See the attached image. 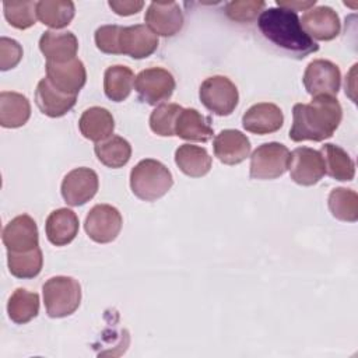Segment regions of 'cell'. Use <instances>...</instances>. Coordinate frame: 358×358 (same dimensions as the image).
I'll list each match as a JSON object with an SVG mask.
<instances>
[{
	"label": "cell",
	"instance_id": "cell-1",
	"mask_svg": "<svg viewBox=\"0 0 358 358\" xmlns=\"http://www.w3.org/2000/svg\"><path fill=\"white\" fill-rule=\"evenodd\" d=\"M343 119V109L336 96H313L309 103H295L289 138L301 141H323L333 136Z\"/></svg>",
	"mask_w": 358,
	"mask_h": 358
},
{
	"label": "cell",
	"instance_id": "cell-2",
	"mask_svg": "<svg viewBox=\"0 0 358 358\" xmlns=\"http://www.w3.org/2000/svg\"><path fill=\"white\" fill-rule=\"evenodd\" d=\"M257 27L267 41L296 59L319 50V45L303 31L295 11L268 7L260 13Z\"/></svg>",
	"mask_w": 358,
	"mask_h": 358
},
{
	"label": "cell",
	"instance_id": "cell-3",
	"mask_svg": "<svg viewBox=\"0 0 358 358\" xmlns=\"http://www.w3.org/2000/svg\"><path fill=\"white\" fill-rule=\"evenodd\" d=\"M173 185L171 171L159 161L141 159L130 172V187L136 197L155 201L165 196Z\"/></svg>",
	"mask_w": 358,
	"mask_h": 358
},
{
	"label": "cell",
	"instance_id": "cell-4",
	"mask_svg": "<svg viewBox=\"0 0 358 358\" xmlns=\"http://www.w3.org/2000/svg\"><path fill=\"white\" fill-rule=\"evenodd\" d=\"M48 316L66 317L74 313L81 302L80 282L67 275L50 277L42 287Z\"/></svg>",
	"mask_w": 358,
	"mask_h": 358
},
{
	"label": "cell",
	"instance_id": "cell-5",
	"mask_svg": "<svg viewBox=\"0 0 358 358\" xmlns=\"http://www.w3.org/2000/svg\"><path fill=\"white\" fill-rule=\"evenodd\" d=\"M291 152L281 143H264L259 145L250 157L249 175L252 179H275L285 173L289 166Z\"/></svg>",
	"mask_w": 358,
	"mask_h": 358
},
{
	"label": "cell",
	"instance_id": "cell-6",
	"mask_svg": "<svg viewBox=\"0 0 358 358\" xmlns=\"http://www.w3.org/2000/svg\"><path fill=\"white\" fill-rule=\"evenodd\" d=\"M201 103L217 116L231 115L239 101L236 85L225 76L206 78L199 90Z\"/></svg>",
	"mask_w": 358,
	"mask_h": 358
},
{
	"label": "cell",
	"instance_id": "cell-7",
	"mask_svg": "<svg viewBox=\"0 0 358 358\" xmlns=\"http://www.w3.org/2000/svg\"><path fill=\"white\" fill-rule=\"evenodd\" d=\"M173 76L162 67H150L140 71L134 80L138 98L148 105H158L169 99L175 91Z\"/></svg>",
	"mask_w": 358,
	"mask_h": 358
},
{
	"label": "cell",
	"instance_id": "cell-8",
	"mask_svg": "<svg viewBox=\"0 0 358 358\" xmlns=\"http://www.w3.org/2000/svg\"><path fill=\"white\" fill-rule=\"evenodd\" d=\"M302 81L305 90L312 96H336L341 85V73L333 62L316 59L306 66Z\"/></svg>",
	"mask_w": 358,
	"mask_h": 358
},
{
	"label": "cell",
	"instance_id": "cell-9",
	"mask_svg": "<svg viewBox=\"0 0 358 358\" xmlns=\"http://www.w3.org/2000/svg\"><path fill=\"white\" fill-rule=\"evenodd\" d=\"M123 225L119 210L110 204L94 206L85 217L84 229L96 243H109L117 238Z\"/></svg>",
	"mask_w": 358,
	"mask_h": 358
},
{
	"label": "cell",
	"instance_id": "cell-10",
	"mask_svg": "<svg viewBox=\"0 0 358 358\" xmlns=\"http://www.w3.org/2000/svg\"><path fill=\"white\" fill-rule=\"evenodd\" d=\"M288 169L291 179L301 186H313L326 175L320 151L309 147H298L291 152Z\"/></svg>",
	"mask_w": 358,
	"mask_h": 358
},
{
	"label": "cell",
	"instance_id": "cell-11",
	"mask_svg": "<svg viewBox=\"0 0 358 358\" xmlns=\"http://www.w3.org/2000/svg\"><path fill=\"white\" fill-rule=\"evenodd\" d=\"M99 179L91 168L80 166L70 171L62 182V196L69 206L78 207L90 201L98 192Z\"/></svg>",
	"mask_w": 358,
	"mask_h": 358
},
{
	"label": "cell",
	"instance_id": "cell-12",
	"mask_svg": "<svg viewBox=\"0 0 358 358\" xmlns=\"http://www.w3.org/2000/svg\"><path fill=\"white\" fill-rule=\"evenodd\" d=\"M46 78L62 92L77 95L85 85L87 71L84 63L74 57L69 62H46Z\"/></svg>",
	"mask_w": 358,
	"mask_h": 358
},
{
	"label": "cell",
	"instance_id": "cell-13",
	"mask_svg": "<svg viewBox=\"0 0 358 358\" xmlns=\"http://www.w3.org/2000/svg\"><path fill=\"white\" fill-rule=\"evenodd\" d=\"M1 239L7 252H28L39 246L38 225L28 214L14 217L3 229Z\"/></svg>",
	"mask_w": 358,
	"mask_h": 358
},
{
	"label": "cell",
	"instance_id": "cell-14",
	"mask_svg": "<svg viewBox=\"0 0 358 358\" xmlns=\"http://www.w3.org/2000/svg\"><path fill=\"white\" fill-rule=\"evenodd\" d=\"M144 21L157 36H173L183 27V14L175 1H152L145 11Z\"/></svg>",
	"mask_w": 358,
	"mask_h": 358
},
{
	"label": "cell",
	"instance_id": "cell-15",
	"mask_svg": "<svg viewBox=\"0 0 358 358\" xmlns=\"http://www.w3.org/2000/svg\"><path fill=\"white\" fill-rule=\"evenodd\" d=\"M299 21L303 31L317 41H331L341 31L338 14L327 6H317L305 11Z\"/></svg>",
	"mask_w": 358,
	"mask_h": 358
},
{
	"label": "cell",
	"instance_id": "cell-16",
	"mask_svg": "<svg viewBox=\"0 0 358 358\" xmlns=\"http://www.w3.org/2000/svg\"><path fill=\"white\" fill-rule=\"evenodd\" d=\"M158 48V36L145 25L136 24L122 27L119 36V50L133 59H144Z\"/></svg>",
	"mask_w": 358,
	"mask_h": 358
},
{
	"label": "cell",
	"instance_id": "cell-17",
	"mask_svg": "<svg viewBox=\"0 0 358 358\" xmlns=\"http://www.w3.org/2000/svg\"><path fill=\"white\" fill-rule=\"evenodd\" d=\"M282 110L270 102L255 103L242 116L243 129L253 134L274 133L282 127Z\"/></svg>",
	"mask_w": 358,
	"mask_h": 358
},
{
	"label": "cell",
	"instance_id": "cell-18",
	"mask_svg": "<svg viewBox=\"0 0 358 358\" xmlns=\"http://www.w3.org/2000/svg\"><path fill=\"white\" fill-rule=\"evenodd\" d=\"M214 155L225 165H238L250 154V141L239 130L225 129L213 141Z\"/></svg>",
	"mask_w": 358,
	"mask_h": 358
},
{
	"label": "cell",
	"instance_id": "cell-19",
	"mask_svg": "<svg viewBox=\"0 0 358 358\" xmlns=\"http://www.w3.org/2000/svg\"><path fill=\"white\" fill-rule=\"evenodd\" d=\"M35 102L43 115L49 117H60L73 109L77 102V95H69L59 91L45 77L36 85Z\"/></svg>",
	"mask_w": 358,
	"mask_h": 358
},
{
	"label": "cell",
	"instance_id": "cell-20",
	"mask_svg": "<svg viewBox=\"0 0 358 358\" xmlns=\"http://www.w3.org/2000/svg\"><path fill=\"white\" fill-rule=\"evenodd\" d=\"M39 49L46 62L63 63L76 57L78 41L70 31H45L39 39Z\"/></svg>",
	"mask_w": 358,
	"mask_h": 358
},
{
	"label": "cell",
	"instance_id": "cell-21",
	"mask_svg": "<svg viewBox=\"0 0 358 358\" xmlns=\"http://www.w3.org/2000/svg\"><path fill=\"white\" fill-rule=\"evenodd\" d=\"M78 228L77 214L66 207L52 211L45 224L46 238L55 246H66L73 242L78 234Z\"/></svg>",
	"mask_w": 358,
	"mask_h": 358
},
{
	"label": "cell",
	"instance_id": "cell-22",
	"mask_svg": "<svg viewBox=\"0 0 358 358\" xmlns=\"http://www.w3.org/2000/svg\"><path fill=\"white\" fill-rule=\"evenodd\" d=\"M214 134L210 119L194 108H183L175 123V136L187 141L206 143Z\"/></svg>",
	"mask_w": 358,
	"mask_h": 358
},
{
	"label": "cell",
	"instance_id": "cell-23",
	"mask_svg": "<svg viewBox=\"0 0 358 358\" xmlns=\"http://www.w3.org/2000/svg\"><path fill=\"white\" fill-rule=\"evenodd\" d=\"M78 129L87 140L101 143L112 136L115 120L108 109L91 106L83 112L78 120Z\"/></svg>",
	"mask_w": 358,
	"mask_h": 358
},
{
	"label": "cell",
	"instance_id": "cell-24",
	"mask_svg": "<svg viewBox=\"0 0 358 358\" xmlns=\"http://www.w3.org/2000/svg\"><path fill=\"white\" fill-rule=\"evenodd\" d=\"M31 116V105L25 95L1 91L0 92V124L7 129L24 126Z\"/></svg>",
	"mask_w": 358,
	"mask_h": 358
},
{
	"label": "cell",
	"instance_id": "cell-25",
	"mask_svg": "<svg viewBox=\"0 0 358 358\" xmlns=\"http://www.w3.org/2000/svg\"><path fill=\"white\" fill-rule=\"evenodd\" d=\"M175 164L185 175L201 178L210 172L213 159L204 147L182 144L175 151Z\"/></svg>",
	"mask_w": 358,
	"mask_h": 358
},
{
	"label": "cell",
	"instance_id": "cell-26",
	"mask_svg": "<svg viewBox=\"0 0 358 358\" xmlns=\"http://www.w3.org/2000/svg\"><path fill=\"white\" fill-rule=\"evenodd\" d=\"M320 154L324 161L326 173L336 180L348 182L355 176V164L341 147L327 143L322 145Z\"/></svg>",
	"mask_w": 358,
	"mask_h": 358
},
{
	"label": "cell",
	"instance_id": "cell-27",
	"mask_svg": "<svg viewBox=\"0 0 358 358\" xmlns=\"http://www.w3.org/2000/svg\"><path fill=\"white\" fill-rule=\"evenodd\" d=\"M76 14L73 1L69 0H42L36 1L38 20L50 28L60 29L67 27Z\"/></svg>",
	"mask_w": 358,
	"mask_h": 358
},
{
	"label": "cell",
	"instance_id": "cell-28",
	"mask_svg": "<svg viewBox=\"0 0 358 358\" xmlns=\"http://www.w3.org/2000/svg\"><path fill=\"white\" fill-rule=\"evenodd\" d=\"M134 73L130 67L116 64L105 70L103 74V91L105 95L113 102L124 101L134 85Z\"/></svg>",
	"mask_w": 358,
	"mask_h": 358
},
{
	"label": "cell",
	"instance_id": "cell-29",
	"mask_svg": "<svg viewBox=\"0 0 358 358\" xmlns=\"http://www.w3.org/2000/svg\"><path fill=\"white\" fill-rule=\"evenodd\" d=\"M94 151L101 164L113 169L124 166L131 157L130 143L120 136H110L109 138L96 143Z\"/></svg>",
	"mask_w": 358,
	"mask_h": 358
},
{
	"label": "cell",
	"instance_id": "cell-30",
	"mask_svg": "<svg viewBox=\"0 0 358 358\" xmlns=\"http://www.w3.org/2000/svg\"><path fill=\"white\" fill-rule=\"evenodd\" d=\"M38 312L39 295L36 292H29L25 288H17L7 302L8 317L17 324L28 323L38 316Z\"/></svg>",
	"mask_w": 358,
	"mask_h": 358
},
{
	"label": "cell",
	"instance_id": "cell-31",
	"mask_svg": "<svg viewBox=\"0 0 358 358\" xmlns=\"http://www.w3.org/2000/svg\"><path fill=\"white\" fill-rule=\"evenodd\" d=\"M7 264L11 275L17 278H34L43 266V255L41 248L28 252H7Z\"/></svg>",
	"mask_w": 358,
	"mask_h": 358
},
{
	"label": "cell",
	"instance_id": "cell-32",
	"mask_svg": "<svg viewBox=\"0 0 358 358\" xmlns=\"http://www.w3.org/2000/svg\"><path fill=\"white\" fill-rule=\"evenodd\" d=\"M329 210L340 221L355 222L358 220V194L347 187H336L329 194Z\"/></svg>",
	"mask_w": 358,
	"mask_h": 358
},
{
	"label": "cell",
	"instance_id": "cell-33",
	"mask_svg": "<svg viewBox=\"0 0 358 358\" xmlns=\"http://www.w3.org/2000/svg\"><path fill=\"white\" fill-rule=\"evenodd\" d=\"M183 108L178 103H161L158 105L150 116L151 130L162 137L175 136V123L179 112Z\"/></svg>",
	"mask_w": 358,
	"mask_h": 358
},
{
	"label": "cell",
	"instance_id": "cell-34",
	"mask_svg": "<svg viewBox=\"0 0 358 358\" xmlns=\"http://www.w3.org/2000/svg\"><path fill=\"white\" fill-rule=\"evenodd\" d=\"M3 10L8 24L17 29H27L35 24V20H36L35 1H4Z\"/></svg>",
	"mask_w": 358,
	"mask_h": 358
},
{
	"label": "cell",
	"instance_id": "cell-35",
	"mask_svg": "<svg viewBox=\"0 0 358 358\" xmlns=\"http://www.w3.org/2000/svg\"><path fill=\"white\" fill-rule=\"evenodd\" d=\"M266 6L264 1L260 0H242V1H231L225 6V14L238 22H248L257 17V14Z\"/></svg>",
	"mask_w": 358,
	"mask_h": 358
},
{
	"label": "cell",
	"instance_id": "cell-36",
	"mask_svg": "<svg viewBox=\"0 0 358 358\" xmlns=\"http://www.w3.org/2000/svg\"><path fill=\"white\" fill-rule=\"evenodd\" d=\"M120 25H102L95 31V45L96 48L109 55H120L119 50V36Z\"/></svg>",
	"mask_w": 358,
	"mask_h": 358
},
{
	"label": "cell",
	"instance_id": "cell-37",
	"mask_svg": "<svg viewBox=\"0 0 358 358\" xmlns=\"http://www.w3.org/2000/svg\"><path fill=\"white\" fill-rule=\"evenodd\" d=\"M22 59L21 45L11 38H0V69L3 71L14 69Z\"/></svg>",
	"mask_w": 358,
	"mask_h": 358
},
{
	"label": "cell",
	"instance_id": "cell-38",
	"mask_svg": "<svg viewBox=\"0 0 358 358\" xmlns=\"http://www.w3.org/2000/svg\"><path fill=\"white\" fill-rule=\"evenodd\" d=\"M109 7L112 8V11H115L117 15H133L137 14L138 11H141V8L144 7L143 1H137V0H110Z\"/></svg>",
	"mask_w": 358,
	"mask_h": 358
},
{
	"label": "cell",
	"instance_id": "cell-39",
	"mask_svg": "<svg viewBox=\"0 0 358 358\" xmlns=\"http://www.w3.org/2000/svg\"><path fill=\"white\" fill-rule=\"evenodd\" d=\"M275 4L277 7H282L291 11H308L316 4V0H275Z\"/></svg>",
	"mask_w": 358,
	"mask_h": 358
}]
</instances>
